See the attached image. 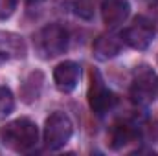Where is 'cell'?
<instances>
[{"label":"cell","mask_w":158,"mask_h":156,"mask_svg":"<svg viewBox=\"0 0 158 156\" xmlns=\"http://www.w3.org/2000/svg\"><path fill=\"white\" fill-rule=\"evenodd\" d=\"M0 142L11 151L26 153L37 145L39 129L31 119L20 117V119H15L11 123H6L0 129Z\"/></svg>","instance_id":"cell-1"},{"label":"cell","mask_w":158,"mask_h":156,"mask_svg":"<svg viewBox=\"0 0 158 156\" xmlns=\"http://www.w3.org/2000/svg\"><path fill=\"white\" fill-rule=\"evenodd\" d=\"M33 44L42 59H53L66 50L68 31L59 24H48L35 33Z\"/></svg>","instance_id":"cell-2"},{"label":"cell","mask_w":158,"mask_h":156,"mask_svg":"<svg viewBox=\"0 0 158 156\" xmlns=\"http://www.w3.org/2000/svg\"><path fill=\"white\" fill-rule=\"evenodd\" d=\"M74 134V123L64 112H53L44 123V145L52 151L61 149Z\"/></svg>","instance_id":"cell-3"},{"label":"cell","mask_w":158,"mask_h":156,"mask_svg":"<svg viewBox=\"0 0 158 156\" xmlns=\"http://www.w3.org/2000/svg\"><path fill=\"white\" fill-rule=\"evenodd\" d=\"M88 105L96 116H105L116 105V96L105 86L98 72H92V83L88 88Z\"/></svg>","instance_id":"cell-4"},{"label":"cell","mask_w":158,"mask_h":156,"mask_svg":"<svg viewBox=\"0 0 158 156\" xmlns=\"http://www.w3.org/2000/svg\"><path fill=\"white\" fill-rule=\"evenodd\" d=\"M123 42H127L134 50H145L155 39V26L145 17H136L132 24L123 31Z\"/></svg>","instance_id":"cell-5"},{"label":"cell","mask_w":158,"mask_h":156,"mask_svg":"<svg viewBox=\"0 0 158 156\" xmlns=\"http://www.w3.org/2000/svg\"><path fill=\"white\" fill-rule=\"evenodd\" d=\"M158 92V83H156V76L143 68L136 74V77L132 81V86H131V97L136 105H149L155 96Z\"/></svg>","instance_id":"cell-6"},{"label":"cell","mask_w":158,"mask_h":156,"mask_svg":"<svg viewBox=\"0 0 158 156\" xmlns=\"http://www.w3.org/2000/svg\"><path fill=\"white\" fill-rule=\"evenodd\" d=\"M79 76H81V68H79L77 63H74V61H64V63H61L53 70L55 86L61 92H72L77 86Z\"/></svg>","instance_id":"cell-7"},{"label":"cell","mask_w":158,"mask_h":156,"mask_svg":"<svg viewBox=\"0 0 158 156\" xmlns=\"http://www.w3.org/2000/svg\"><path fill=\"white\" fill-rule=\"evenodd\" d=\"M131 13L129 0H103L101 2V17L109 28H116Z\"/></svg>","instance_id":"cell-8"},{"label":"cell","mask_w":158,"mask_h":156,"mask_svg":"<svg viewBox=\"0 0 158 156\" xmlns=\"http://www.w3.org/2000/svg\"><path fill=\"white\" fill-rule=\"evenodd\" d=\"M121 48H123V37L116 35V33H107V35L98 37L92 46L94 55L99 61H109V59L116 57L121 51Z\"/></svg>","instance_id":"cell-9"},{"label":"cell","mask_w":158,"mask_h":156,"mask_svg":"<svg viewBox=\"0 0 158 156\" xmlns=\"http://www.w3.org/2000/svg\"><path fill=\"white\" fill-rule=\"evenodd\" d=\"M26 55V42L20 35L11 31H0V57L20 59Z\"/></svg>","instance_id":"cell-10"},{"label":"cell","mask_w":158,"mask_h":156,"mask_svg":"<svg viewBox=\"0 0 158 156\" xmlns=\"http://www.w3.org/2000/svg\"><path fill=\"white\" fill-rule=\"evenodd\" d=\"M136 138H138V130L132 123H127V121L116 123L110 130V147L121 149V147L129 145L131 142H134Z\"/></svg>","instance_id":"cell-11"},{"label":"cell","mask_w":158,"mask_h":156,"mask_svg":"<svg viewBox=\"0 0 158 156\" xmlns=\"http://www.w3.org/2000/svg\"><path fill=\"white\" fill-rule=\"evenodd\" d=\"M13 107H15V99L11 90L6 86H0V119L9 116L13 112Z\"/></svg>","instance_id":"cell-12"},{"label":"cell","mask_w":158,"mask_h":156,"mask_svg":"<svg viewBox=\"0 0 158 156\" xmlns=\"http://www.w3.org/2000/svg\"><path fill=\"white\" fill-rule=\"evenodd\" d=\"M17 2L19 0H0V18H7L13 13Z\"/></svg>","instance_id":"cell-13"},{"label":"cell","mask_w":158,"mask_h":156,"mask_svg":"<svg viewBox=\"0 0 158 156\" xmlns=\"http://www.w3.org/2000/svg\"><path fill=\"white\" fill-rule=\"evenodd\" d=\"M22 2H26V4H39L42 0H22Z\"/></svg>","instance_id":"cell-14"}]
</instances>
